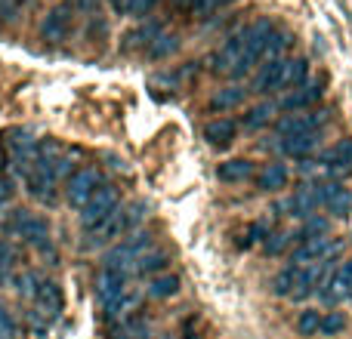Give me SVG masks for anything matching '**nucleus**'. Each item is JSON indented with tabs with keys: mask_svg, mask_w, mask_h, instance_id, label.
Wrapping results in <instances>:
<instances>
[{
	"mask_svg": "<svg viewBox=\"0 0 352 339\" xmlns=\"http://www.w3.org/2000/svg\"><path fill=\"white\" fill-rule=\"evenodd\" d=\"M278 148H281V154H287V158H306V154H312L318 148V133L285 136Z\"/></svg>",
	"mask_w": 352,
	"mask_h": 339,
	"instance_id": "nucleus-18",
	"label": "nucleus"
},
{
	"mask_svg": "<svg viewBox=\"0 0 352 339\" xmlns=\"http://www.w3.org/2000/svg\"><path fill=\"white\" fill-rule=\"evenodd\" d=\"M322 299L328 305H337V303H343V299H349V293H352V262H343L340 268H334V274L331 278H324V284H322Z\"/></svg>",
	"mask_w": 352,
	"mask_h": 339,
	"instance_id": "nucleus-7",
	"label": "nucleus"
},
{
	"mask_svg": "<svg viewBox=\"0 0 352 339\" xmlns=\"http://www.w3.org/2000/svg\"><path fill=\"white\" fill-rule=\"evenodd\" d=\"M102 185V173L99 170H93V167H84V170H78V173L68 179V188H65V198H68V204L74 207V210H84L87 207V200L96 194V188Z\"/></svg>",
	"mask_w": 352,
	"mask_h": 339,
	"instance_id": "nucleus-5",
	"label": "nucleus"
},
{
	"mask_svg": "<svg viewBox=\"0 0 352 339\" xmlns=\"http://www.w3.org/2000/svg\"><path fill=\"white\" fill-rule=\"evenodd\" d=\"M343 327H346V318H343L340 312H328V315L322 318V324H318V334L337 336V334H343Z\"/></svg>",
	"mask_w": 352,
	"mask_h": 339,
	"instance_id": "nucleus-30",
	"label": "nucleus"
},
{
	"mask_svg": "<svg viewBox=\"0 0 352 339\" xmlns=\"http://www.w3.org/2000/svg\"><path fill=\"white\" fill-rule=\"evenodd\" d=\"M124 290H127V274H121V272H115V268H105L102 266V272L96 274V299H99V305H102V309H109V305L115 303Z\"/></svg>",
	"mask_w": 352,
	"mask_h": 339,
	"instance_id": "nucleus-8",
	"label": "nucleus"
},
{
	"mask_svg": "<svg viewBox=\"0 0 352 339\" xmlns=\"http://www.w3.org/2000/svg\"><path fill=\"white\" fill-rule=\"evenodd\" d=\"M176 47H179V40H176L173 34H158L146 49H148V56H152V59H164V56H170Z\"/></svg>",
	"mask_w": 352,
	"mask_h": 339,
	"instance_id": "nucleus-28",
	"label": "nucleus"
},
{
	"mask_svg": "<svg viewBox=\"0 0 352 339\" xmlns=\"http://www.w3.org/2000/svg\"><path fill=\"white\" fill-rule=\"evenodd\" d=\"M0 339H6V336H0Z\"/></svg>",
	"mask_w": 352,
	"mask_h": 339,
	"instance_id": "nucleus-39",
	"label": "nucleus"
},
{
	"mask_svg": "<svg viewBox=\"0 0 352 339\" xmlns=\"http://www.w3.org/2000/svg\"><path fill=\"white\" fill-rule=\"evenodd\" d=\"M318 324H322V315H318V312H312V309L300 312V318H297V334H300V336H316V334H318Z\"/></svg>",
	"mask_w": 352,
	"mask_h": 339,
	"instance_id": "nucleus-29",
	"label": "nucleus"
},
{
	"mask_svg": "<svg viewBox=\"0 0 352 339\" xmlns=\"http://www.w3.org/2000/svg\"><path fill=\"white\" fill-rule=\"evenodd\" d=\"M72 31V10L68 6H56V10L47 12V19L41 22V37L43 40H65V34Z\"/></svg>",
	"mask_w": 352,
	"mask_h": 339,
	"instance_id": "nucleus-12",
	"label": "nucleus"
},
{
	"mask_svg": "<svg viewBox=\"0 0 352 339\" xmlns=\"http://www.w3.org/2000/svg\"><path fill=\"white\" fill-rule=\"evenodd\" d=\"M309 78V62L306 59H285L281 65V78H278V90H297L306 84Z\"/></svg>",
	"mask_w": 352,
	"mask_h": 339,
	"instance_id": "nucleus-13",
	"label": "nucleus"
},
{
	"mask_svg": "<svg viewBox=\"0 0 352 339\" xmlns=\"http://www.w3.org/2000/svg\"><path fill=\"white\" fill-rule=\"evenodd\" d=\"M111 339H148V327L142 318H133V321H124L115 327Z\"/></svg>",
	"mask_w": 352,
	"mask_h": 339,
	"instance_id": "nucleus-27",
	"label": "nucleus"
},
{
	"mask_svg": "<svg viewBox=\"0 0 352 339\" xmlns=\"http://www.w3.org/2000/svg\"><path fill=\"white\" fill-rule=\"evenodd\" d=\"M167 262H170V256H167L164 250H146V253L136 256L133 272L136 274H161L167 268Z\"/></svg>",
	"mask_w": 352,
	"mask_h": 339,
	"instance_id": "nucleus-23",
	"label": "nucleus"
},
{
	"mask_svg": "<svg viewBox=\"0 0 352 339\" xmlns=\"http://www.w3.org/2000/svg\"><path fill=\"white\" fill-rule=\"evenodd\" d=\"M316 191H318V204H324L334 216H349L352 213V194L343 185H337V182H322V185H316Z\"/></svg>",
	"mask_w": 352,
	"mask_h": 339,
	"instance_id": "nucleus-11",
	"label": "nucleus"
},
{
	"mask_svg": "<svg viewBox=\"0 0 352 339\" xmlns=\"http://www.w3.org/2000/svg\"><path fill=\"white\" fill-rule=\"evenodd\" d=\"M0 336H6V339H19L22 336V330H19V324H16V318L10 315V312L0 305Z\"/></svg>",
	"mask_w": 352,
	"mask_h": 339,
	"instance_id": "nucleus-33",
	"label": "nucleus"
},
{
	"mask_svg": "<svg viewBox=\"0 0 352 339\" xmlns=\"http://www.w3.org/2000/svg\"><path fill=\"white\" fill-rule=\"evenodd\" d=\"M235 136H238L235 121H226V117H219V121H210V124L204 127V139L210 142L213 148L232 145V142H235Z\"/></svg>",
	"mask_w": 352,
	"mask_h": 339,
	"instance_id": "nucleus-16",
	"label": "nucleus"
},
{
	"mask_svg": "<svg viewBox=\"0 0 352 339\" xmlns=\"http://www.w3.org/2000/svg\"><path fill=\"white\" fill-rule=\"evenodd\" d=\"M281 65H285V59H266V62H263L260 71H256V78H254L256 93H272V90H278Z\"/></svg>",
	"mask_w": 352,
	"mask_h": 339,
	"instance_id": "nucleus-20",
	"label": "nucleus"
},
{
	"mask_svg": "<svg viewBox=\"0 0 352 339\" xmlns=\"http://www.w3.org/2000/svg\"><path fill=\"white\" fill-rule=\"evenodd\" d=\"M328 124V111L324 108H306V111H294L285 115L281 121H275V133L285 136H303V133H318Z\"/></svg>",
	"mask_w": 352,
	"mask_h": 339,
	"instance_id": "nucleus-3",
	"label": "nucleus"
},
{
	"mask_svg": "<svg viewBox=\"0 0 352 339\" xmlns=\"http://www.w3.org/2000/svg\"><path fill=\"white\" fill-rule=\"evenodd\" d=\"M331 250H334V241H331L328 235L309 237V241H303L291 253V266H312V262H322L331 256Z\"/></svg>",
	"mask_w": 352,
	"mask_h": 339,
	"instance_id": "nucleus-9",
	"label": "nucleus"
},
{
	"mask_svg": "<svg viewBox=\"0 0 352 339\" xmlns=\"http://www.w3.org/2000/svg\"><path fill=\"white\" fill-rule=\"evenodd\" d=\"M3 198H10V185H6V182H0V200Z\"/></svg>",
	"mask_w": 352,
	"mask_h": 339,
	"instance_id": "nucleus-37",
	"label": "nucleus"
},
{
	"mask_svg": "<svg viewBox=\"0 0 352 339\" xmlns=\"http://www.w3.org/2000/svg\"><path fill=\"white\" fill-rule=\"evenodd\" d=\"M80 6H84V10H90V6H96V0H78Z\"/></svg>",
	"mask_w": 352,
	"mask_h": 339,
	"instance_id": "nucleus-38",
	"label": "nucleus"
},
{
	"mask_svg": "<svg viewBox=\"0 0 352 339\" xmlns=\"http://www.w3.org/2000/svg\"><path fill=\"white\" fill-rule=\"evenodd\" d=\"M179 284L182 281L176 278V274L170 272H161V274H155L152 281H148V296H155V299H170L179 293Z\"/></svg>",
	"mask_w": 352,
	"mask_h": 339,
	"instance_id": "nucleus-24",
	"label": "nucleus"
},
{
	"mask_svg": "<svg viewBox=\"0 0 352 339\" xmlns=\"http://www.w3.org/2000/svg\"><path fill=\"white\" fill-rule=\"evenodd\" d=\"M322 96H324V80L318 78V80H312V84H303V86H297V90H291L285 99H281L278 108H285V111H306V108H312V105H316Z\"/></svg>",
	"mask_w": 352,
	"mask_h": 339,
	"instance_id": "nucleus-10",
	"label": "nucleus"
},
{
	"mask_svg": "<svg viewBox=\"0 0 352 339\" xmlns=\"http://www.w3.org/2000/svg\"><path fill=\"white\" fill-rule=\"evenodd\" d=\"M275 111H278V105H272V102L256 105V108H250L248 115H244V127H248V130H260V127H266V124H272Z\"/></svg>",
	"mask_w": 352,
	"mask_h": 339,
	"instance_id": "nucleus-26",
	"label": "nucleus"
},
{
	"mask_svg": "<svg viewBox=\"0 0 352 339\" xmlns=\"http://www.w3.org/2000/svg\"><path fill=\"white\" fill-rule=\"evenodd\" d=\"M111 6H115L118 12H130V0H111Z\"/></svg>",
	"mask_w": 352,
	"mask_h": 339,
	"instance_id": "nucleus-35",
	"label": "nucleus"
},
{
	"mask_svg": "<svg viewBox=\"0 0 352 339\" xmlns=\"http://www.w3.org/2000/svg\"><path fill=\"white\" fill-rule=\"evenodd\" d=\"M118 207H121V194H118V188L102 182V185L96 188V194L87 200V207L80 210V225H84V231H90V229H96L99 222H105Z\"/></svg>",
	"mask_w": 352,
	"mask_h": 339,
	"instance_id": "nucleus-2",
	"label": "nucleus"
},
{
	"mask_svg": "<svg viewBox=\"0 0 352 339\" xmlns=\"http://www.w3.org/2000/svg\"><path fill=\"white\" fill-rule=\"evenodd\" d=\"M10 229L16 231L19 237H25L28 244H34V247L50 250V253H53V247H50V229H47V222H43L41 216H31V213H16V219L10 222Z\"/></svg>",
	"mask_w": 352,
	"mask_h": 339,
	"instance_id": "nucleus-6",
	"label": "nucleus"
},
{
	"mask_svg": "<svg viewBox=\"0 0 352 339\" xmlns=\"http://www.w3.org/2000/svg\"><path fill=\"white\" fill-rule=\"evenodd\" d=\"M37 305L43 309V315L56 318L62 312V290L53 284V281H37V290H34Z\"/></svg>",
	"mask_w": 352,
	"mask_h": 339,
	"instance_id": "nucleus-17",
	"label": "nucleus"
},
{
	"mask_svg": "<svg viewBox=\"0 0 352 339\" xmlns=\"http://www.w3.org/2000/svg\"><path fill=\"white\" fill-rule=\"evenodd\" d=\"M232 0H195L192 3V16H198V19H207V16H213L217 10H223V6H229Z\"/></svg>",
	"mask_w": 352,
	"mask_h": 339,
	"instance_id": "nucleus-31",
	"label": "nucleus"
},
{
	"mask_svg": "<svg viewBox=\"0 0 352 339\" xmlns=\"http://www.w3.org/2000/svg\"><path fill=\"white\" fill-rule=\"evenodd\" d=\"M287 244H291V235H272L266 237V244H263V250H266L269 256H278L287 250Z\"/></svg>",
	"mask_w": 352,
	"mask_h": 339,
	"instance_id": "nucleus-34",
	"label": "nucleus"
},
{
	"mask_svg": "<svg viewBox=\"0 0 352 339\" xmlns=\"http://www.w3.org/2000/svg\"><path fill=\"white\" fill-rule=\"evenodd\" d=\"M244 93H248V90H241V86H226V90H217L210 96V111H232V108H238V105L244 102Z\"/></svg>",
	"mask_w": 352,
	"mask_h": 339,
	"instance_id": "nucleus-25",
	"label": "nucleus"
},
{
	"mask_svg": "<svg viewBox=\"0 0 352 339\" xmlns=\"http://www.w3.org/2000/svg\"><path fill=\"white\" fill-rule=\"evenodd\" d=\"M322 164L331 170H349L352 167V139H340L322 154Z\"/></svg>",
	"mask_w": 352,
	"mask_h": 339,
	"instance_id": "nucleus-22",
	"label": "nucleus"
},
{
	"mask_svg": "<svg viewBox=\"0 0 352 339\" xmlns=\"http://www.w3.org/2000/svg\"><path fill=\"white\" fill-rule=\"evenodd\" d=\"M331 268V256L322 262H312V266H294V287H291V299L303 303L309 293H316L324 284V274Z\"/></svg>",
	"mask_w": 352,
	"mask_h": 339,
	"instance_id": "nucleus-4",
	"label": "nucleus"
},
{
	"mask_svg": "<svg viewBox=\"0 0 352 339\" xmlns=\"http://www.w3.org/2000/svg\"><path fill=\"white\" fill-rule=\"evenodd\" d=\"M316 207H322V204H318L316 185H303L291 200H287V210H291V216H306V219H309L312 213H316Z\"/></svg>",
	"mask_w": 352,
	"mask_h": 339,
	"instance_id": "nucleus-19",
	"label": "nucleus"
},
{
	"mask_svg": "<svg viewBox=\"0 0 352 339\" xmlns=\"http://www.w3.org/2000/svg\"><path fill=\"white\" fill-rule=\"evenodd\" d=\"M349 296H352V293H349Z\"/></svg>",
	"mask_w": 352,
	"mask_h": 339,
	"instance_id": "nucleus-41",
	"label": "nucleus"
},
{
	"mask_svg": "<svg viewBox=\"0 0 352 339\" xmlns=\"http://www.w3.org/2000/svg\"><path fill=\"white\" fill-rule=\"evenodd\" d=\"M121 231H127V222H124V210L118 207L105 222H99L96 229H90L87 235H90V244H105V241H111V237H118Z\"/></svg>",
	"mask_w": 352,
	"mask_h": 339,
	"instance_id": "nucleus-15",
	"label": "nucleus"
},
{
	"mask_svg": "<svg viewBox=\"0 0 352 339\" xmlns=\"http://www.w3.org/2000/svg\"><path fill=\"white\" fill-rule=\"evenodd\" d=\"M195 0H173V6H179V10H192Z\"/></svg>",
	"mask_w": 352,
	"mask_h": 339,
	"instance_id": "nucleus-36",
	"label": "nucleus"
},
{
	"mask_svg": "<svg viewBox=\"0 0 352 339\" xmlns=\"http://www.w3.org/2000/svg\"><path fill=\"white\" fill-rule=\"evenodd\" d=\"M0 266H3V262H0Z\"/></svg>",
	"mask_w": 352,
	"mask_h": 339,
	"instance_id": "nucleus-40",
	"label": "nucleus"
},
{
	"mask_svg": "<svg viewBox=\"0 0 352 339\" xmlns=\"http://www.w3.org/2000/svg\"><path fill=\"white\" fill-rule=\"evenodd\" d=\"M210 65H213V71L226 74V78H244V74L254 68V62H250V56H248V47H244L241 31H235V34L213 53Z\"/></svg>",
	"mask_w": 352,
	"mask_h": 339,
	"instance_id": "nucleus-1",
	"label": "nucleus"
},
{
	"mask_svg": "<svg viewBox=\"0 0 352 339\" xmlns=\"http://www.w3.org/2000/svg\"><path fill=\"white\" fill-rule=\"evenodd\" d=\"M275 293L278 296H291V287H294V266H287V268H281L278 274H275Z\"/></svg>",
	"mask_w": 352,
	"mask_h": 339,
	"instance_id": "nucleus-32",
	"label": "nucleus"
},
{
	"mask_svg": "<svg viewBox=\"0 0 352 339\" xmlns=\"http://www.w3.org/2000/svg\"><path fill=\"white\" fill-rule=\"evenodd\" d=\"M287 179H291V170L287 164H281V161H272V164H266L260 170V176H256V185L263 188V191H281V188L287 185Z\"/></svg>",
	"mask_w": 352,
	"mask_h": 339,
	"instance_id": "nucleus-14",
	"label": "nucleus"
},
{
	"mask_svg": "<svg viewBox=\"0 0 352 339\" xmlns=\"http://www.w3.org/2000/svg\"><path fill=\"white\" fill-rule=\"evenodd\" d=\"M217 176L223 182H244L254 176V164H250L248 158H232V161H223V164L217 167Z\"/></svg>",
	"mask_w": 352,
	"mask_h": 339,
	"instance_id": "nucleus-21",
	"label": "nucleus"
}]
</instances>
